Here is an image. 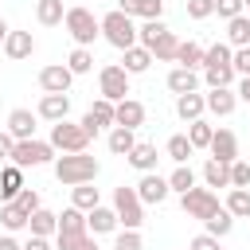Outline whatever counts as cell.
Here are the masks:
<instances>
[{"label": "cell", "mask_w": 250, "mask_h": 250, "mask_svg": "<svg viewBox=\"0 0 250 250\" xmlns=\"http://www.w3.org/2000/svg\"><path fill=\"white\" fill-rule=\"evenodd\" d=\"M156 62H176V51H180V39L168 31L164 20H145L141 23V39H137Z\"/></svg>", "instance_id": "obj_1"}, {"label": "cell", "mask_w": 250, "mask_h": 250, "mask_svg": "<svg viewBox=\"0 0 250 250\" xmlns=\"http://www.w3.org/2000/svg\"><path fill=\"white\" fill-rule=\"evenodd\" d=\"M98 172H102V164H98L90 152H62V156L55 160V176H59V184H66V188L94 184Z\"/></svg>", "instance_id": "obj_2"}, {"label": "cell", "mask_w": 250, "mask_h": 250, "mask_svg": "<svg viewBox=\"0 0 250 250\" xmlns=\"http://www.w3.org/2000/svg\"><path fill=\"white\" fill-rule=\"evenodd\" d=\"M203 82L211 90H223V86L234 82V47L230 43L207 47V55H203Z\"/></svg>", "instance_id": "obj_3"}, {"label": "cell", "mask_w": 250, "mask_h": 250, "mask_svg": "<svg viewBox=\"0 0 250 250\" xmlns=\"http://www.w3.org/2000/svg\"><path fill=\"white\" fill-rule=\"evenodd\" d=\"M102 39H105L109 47H117V51H129V47H137L141 27L133 23V16H125L121 8H113V12L102 16Z\"/></svg>", "instance_id": "obj_4"}, {"label": "cell", "mask_w": 250, "mask_h": 250, "mask_svg": "<svg viewBox=\"0 0 250 250\" xmlns=\"http://www.w3.org/2000/svg\"><path fill=\"white\" fill-rule=\"evenodd\" d=\"M113 211H117V223L125 227V230H141V223H145V203H141V195H137V188H113Z\"/></svg>", "instance_id": "obj_5"}, {"label": "cell", "mask_w": 250, "mask_h": 250, "mask_svg": "<svg viewBox=\"0 0 250 250\" xmlns=\"http://www.w3.org/2000/svg\"><path fill=\"white\" fill-rule=\"evenodd\" d=\"M62 23H66V31H70V39H74L78 47H90V43L102 35V20H94V12L82 8V4H78V8H66V20H62Z\"/></svg>", "instance_id": "obj_6"}, {"label": "cell", "mask_w": 250, "mask_h": 250, "mask_svg": "<svg viewBox=\"0 0 250 250\" xmlns=\"http://www.w3.org/2000/svg\"><path fill=\"white\" fill-rule=\"evenodd\" d=\"M51 148L55 152H86L90 148V133L82 129V121H59L51 125Z\"/></svg>", "instance_id": "obj_7"}, {"label": "cell", "mask_w": 250, "mask_h": 250, "mask_svg": "<svg viewBox=\"0 0 250 250\" xmlns=\"http://www.w3.org/2000/svg\"><path fill=\"white\" fill-rule=\"evenodd\" d=\"M180 207H184V215L188 219H199V223H207L223 203H219V195L211 191V188H191L188 195H180Z\"/></svg>", "instance_id": "obj_8"}, {"label": "cell", "mask_w": 250, "mask_h": 250, "mask_svg": "<svg viewBox=\"0 0 250 250\" xmlns=\"http://www.w3.org/2000/svg\"><path fill=\"white\" fill-rule=\"evenodd\" d=\"M98 90H102V98L105 102H125V94H129V74H125V66H117V62H109V66H102L98 70Z\"/></svg>", "instance_id": "obj_9"}, {"label": "cell", "mask_w": 250, "mask_h": 250, "mask_svg": "<svg viewBox=\"0 0 250 250\" xmlns=\"http://www.w3.org/2000/svg\"><path fill=\"white\" fill-rule=\"evenodd\" d=\"M55 156V148H51V141H16V148H12V164L16 168H39V164H47Z\"/></svg>", "instance_id": "obj_10"}, {"label": "cell", "mask_w": 250, "mask_h": 250, "mask_svg": "<svg viewBox=\"0 0 250 250\" xmlns=\"http://www.w3.org/2000/svg\"><path fill=\"white\" fill-rule=\"evenodd\" d=\"M70 82H74V74H70L66 62H51V66L39 70V90H43V94H66Z\"/></svg>", "instance_id": "obj_11"}, {"label": "cell", "mask_w": 250, "mask_h": 250, "mask_svg": "<svg viewBox=\"0 0 250 250\" xmlns=\"http://www.w3.org/2000/svg\"><path fill=\"white\" fill-rule=\"evenodd\" d=\"M105 125H117V105L113 102H105V98H98L94 105H90V113L82 117V129L94 137L98 129H105Z\"/></svg>", "instance_id": "obj_12"}, {"label": "cell", "mask_w": 250, "mask_h": 250, "mask_svg": "<svg viewBox=\"0 0 250 250\" xmlns=\"http://www.w3.org/2000/svg\"><path fill=\"white\" fill-rule=\"evenodd\" d=\"M168 180L160 176V172H141V180H137V195H141V203H164L168 199Z\"/></svg>", "instance_id": "obj_13"}, {"label": "cell", "mask_w": 250, "mask_h": 250, "mask_svg": "<svg viewBox=\"0 0 250 250\" xmlns=\"http://www.w3.org/2000/svg\"><path fill=\"white\" fill-rule=\"evenodd\" d=\"M35 113H39L43 121H51V125L66 121V113H70V94H43L39 105H35Z\"/></svg>", "instance_id": "obj_14"}, {"label": "cell", "mask_w": 250, "mask_h": 250, "mask_svg": "<svg viewBox=\"0 0 250 250\" xmlns=\"http://www.w3.org/2000/svg\"><path fill=\"white\" fill-rule=\"evenodd\" d=\"M211 160H223V164L238 160V137L230 129H215V137H211Z\"/></svg>", "instance_id": "obj_15"}, {"label": "cell", "mask_w": 250, "mask_h": 250, "mask_svg": "<svg viewBox=\"0 0 250 250\" xmlns=\"http://www.w3.org/2000/svg\"><path fill=\"white\" fill-rule=\"evenodd\" d=\"M117 8L133 20H160L164 16V0H117Z\"/></svg>", "instance_id": "obj_16"}, {"label": "cell", "mask_w": 250, "mask_h": 250, "mask_svg": "<svg viewBox=\"0 0 250 250\" xmlns=\"http://www.w3.org/2000/svg\"><path fill=\"white\" fill-rule=\"evenodd\" d=\"M35 117H39V113H31V109H12V113H8V133H12L16 141H31V137H35Z\"/></svg>", "instance_id": "obj_17"}, {"label": "cell", "mask_w": 250, "mask_h": 250, "mask_svg": "<svg viewBox=\"0 0 250 250\" xmlns=\"http://www.w3.org/2000/svg\"><path fill=\"white\" fill-rule=\"evenodd\" d=\"M234 105H238V90H230V86H223V90H211V94H207V109H211L215 117H230V113H234Z\"/></svg>", "instance_id": "obj_18"}, {"label": "cell", "mask_w": 250, "mask_h": 250, "mask_svg": "<svg viewBox=\"0 0 250 250\" xmlns=\"http://www.w3.org/2000/svg\"><path fill=\"white\" fill-rule=\"evenodd\" d=\"M203 109H207V94H199V90H195V94H180V98H176V113H180L188 125H191V121H199V117H203Z\"/></svg>", "instance_id": "obj_19"}, {"label": "cell", "mask_w": 250, "mask_h": 250, "mask_svg": "<svg viewBox=\"0 0 250 250\" xmlns=\"http://www.w3.org/2000/svg\"><path fill=\"white\" fill-rule=\"evenodd\" d=\"M86 230H90V234H109V230H117V211H113V207H94V211H86Z\"/></svg>", "instance_id": "obj_20"}, {"label": "cell", "mask_w": 250, "mask_h": 250, "mask_svg": "<svg viewBox=\"0 0 250 250\" xmlns=\"http://www.w3.org/2000/svg\"><path fill=\"white\" fill-rule=\"evenodd\" d=\"M35 51V39H31V31H8V39H4V55L8 59H27Z\"/></svg>", "instance_id": "obj_21"}, {"label": "cell", "mask_w": 250, "mask_h": 250, "mask_svg": "<svg viewBox=\"0 0 250 250\" xmlns=\"http://www.w3.org/2000/svg\"><path fill=\"white\" fill-rule=\"evenodd\" d=\"M168 90L180 98V94H195L199 90V74L195 70H188V66H176L172 74H168Z\"/></svg>", "instance_id": "obj_22"}, {"label": "cell", "mask_w": 250, "mask_h": 250, "mask_svg": "<svg viewBox=\"0 0 250 250\" xmlns=\"http://www.w3.org/2000/svg\"><path fill=\"white\" fill-rule=\"evenodd\" d=\"M117 125H121V129H137V125H145V105H141L137 98L117 102Z\"/></svg>", "instance_id": "obj_23"}, {"label": "cell", "mask_w": 250, "mask_h": 250, "mask_svg": "<svg viewBox=\"0 0 250 250\" xmlns=\"http://www.w3.org/2000/svg\"><path fill=\"white\" fill-rule=\"evenodd\" d=\"M20 191H23V168L8 164V168L0 172V199H4V203H12Z\"/></svg>", "instance_id": "obj_24"}, {"label": "cell", "mask_w": 250, "mask_h": 250, "mask_svg": "<svg viewBox=\"0 0 250 250\" xmlns=\"http://www.w3.org/2000/svg\"><path fill=\"white\" fill-rule=\"evenodd\" d=\"M35 20H39L43 27H59V23L66 20L62 0H35Z\"/></svg>", "instance_id": "obj_25"}, {"label": "cell", "mask_w": 250, "mask_h": 250, "mask_svg": "<svg viewBox=\"0 0 250 250\" xmlns=\"http://www.w3.org/2000/svg\"><path fill=\"white\" fill-rule=\"evenodd\" d=\"M109 152L113 156H129L133 148H137V129H121V125H113V133H109Z\"/></svg>", "instance_id": "obj_26"}, {"label": "cell", "mask_w": 250, "mask_h": 250, "mask_svg": "<svg viewBox=\"0 0 250 250\" xmlns=\"http://www.w3.org/2000/svg\"><path fill=\"white\" fill-rule=\"evenodd\" d=\"M137 172H156V145H148V141H137V148L125 156Z\"/></svg>", "instance_id": "obj_27"}, {"label": "cell", "mask_w": 250, "mask_h": 250, "mask_svg": "<svg viewBox=\"0 0 250 250\" xmlns=\"http://www.w3.org/2000/svg\"><path fill=\"white\" fill-rule=\"evenodd\" d=\"M27 230H31V234H39V238H51V234H59V215L39 207V211L27 219Z\"/></svg>", "instance_id": "obj_28"}, {"label": "cell", "mask_w": 250, "mask_h": 250, "mask_svg": "<svg viewBox=\"0 0 250 250\" xmlns=\"http://www.w3.org/2000/svg\"><path fill=\"white\" fill-rule=\"evenodd\" d=\"M125 59H121V66H125V74H145L148 66H152V55L137 43V47H129V51H121Z\"/></svg>", "instance_id": "obj_29"}, {"label": "cell", "mask_w": 250, "mask_h": 250, "mask_svg": "<svg viewBox=\"0 0 250 250\" xmlns=\"http://www.w3.org/2000/svg\"><path fill=\"white\" fill-rule=\"evenodd\" d=\"M70 207H78V211H94V207H102L98 188H94V184H78V188H70Z\"/></svg>", "instance_id": "obj_30"}, {"label": "cell", "mask_w": 250, "mask_h": 250, "mask_svg": "<svg viewBox=\"0 0 250 250\" xmlns=\"http://www.w3.org/2000/svg\"><path fill=\"white\" fill-rule=\"evenodd\" d=\"M227 43H230L234 51H238V47H250V16H246V12L227 23Z\"/></svg>", "instance_id": "obj_31"}, {"label": "cell", "mask_w": 250, "mask_h": 250, "mask_svg": "<svg viewBox=\"0 0 250 250\" xmlns=\"http://www.w3.org/2000/svg\"><path fill=\"white\" fill-rule=\"evenodd\" d=\"M203 180H207V188H230V164L207 156V164H203Z\"/></svg>", "instance_id": "obj_32"}, {"label": "cell", "mask_w": 250, "mask_h": 250, "mask_svg": "<svg viewBox=\"0 0 250 250\" xmlns=\"http://www.w3.org/2000/svg\"><path fill=\"white\" fill-rule=\"evenodd\" d=\"M59 234H90V230H86V211L66 207V211L59 215Z\"/></svg>", "instance_id": "obj_33"}, {"label": "cell", "mask_w": 250, "mask_h": 250, "mask_svg": "<svg viewBox=\"0 0 250 250\" xmlns=\"http://www.w3.org/2000/svg\"><path fill=\"white\" fill-rule=\"evenodd\" d=\"M203 55H207V47H199L195 39H188V43H180L176 62H180V66H188V70H195V66H203Z\"/></svg>", "instance_id": "obj_34"}, {"label": "cell", "mask_w": 250, "mask_h": 250, "mask_svg": "<svg viewBox=\"0 0 250 250\" xmlns=\"http://www.w3.org/2000/svg\"><path fill=\"white\" fill-rule=\"evenodd\" d=\"M234 219H250V188H230L227 203H223Z\"/></svg>", "instance_id": "obj_35"}, {"label": "cell", "mask_w": 250, "mask_h": 250, "mask_svg": "<svg viewBox=\"0 0 250 250\" xmlns=\"http://www.w3.org/2000/svg\"><path fill=\"white\" fill-rule=\"evenodd\" d=\"M27 219H31V215H27V211H20L16 203H4V207H0V227H4L8 234H12V230H23V227H27Z\"/></svg>", "instance_id": "obj_36"}, {"label": "cell", "mask_w": 250, "mask_h": 250, "mask_svg": "<svg viewBox=\"0 0 250 250\" xmlns=\"http://www.w3.org/2000/svg\"><path fill=\"white\" fill-rule=\"evenodd\" d=\"M66 66H70V74H90L94 70V51L90 47H74L66 55Z\"/></svg>", "instance_id": "obj_37"}, {"label": "cell", "mask_w": 250, "mask_h": 250, "mask_svg": "<svg viewBox=\"0 0 250 250\" xmlns=\"http://www.w3.org/2000/svg\"><path fill=\"white\" fill-rule=\"evenodd\" d=\"M203 227H207V234H215V238H227V234H230V227H234V215H230L227 207H219V211H215V215H211Z\"/></svg>", "instance_id": "obj_38"}, {"label": "cell", "mask_w": 250, "mask_h": 250, "mask_svg": "<svg viewBox=\"0 0 250 250\" xmlns=\"http://www.w3.org/2000/svg\"><path fill=\"white\" fill-rule=\"evenodd\" d=\"M211 137H215V129H211L203 117L188 125V141H191V148H211Z\"/></svg>", "instance_id": "obj_39"}, {"label": "cell", "mask_w": 250, "mask_h": 250, "mask_svg": "<svg viewBox=\"0 0 250 250\" xmlns=\"http://www.w3.org/2000/svg\"><path fill=\"white\" fill-rule=\"evenodd\" d=\"M168 188H172V191H180V195H188V191L195 188V172H191L188 164H176V172L168 176Z\"/></svg>", "instance_id": "obj_40"}, {"label": "cell", "mask_w": 250, "mask_h": 250, "mask_svg": "<svg viewBox=\"0 0 250 250\" xmlns=\"http://www.w3.org/2000/svg\"><path fill=\"white\" fill-rule=\"evenodd\" d=\"M55 250H98L90 234H55Z\"/></svg>", "instance_id": "obj_41"}, {"label": "cell", "mask_w": 250, "mask_h": 250, "mask_svg": "<svg viewBox=\"0 0 250 250\" xmlns=\"http://www.w3.org/2000/svg\"><path fill=\"white\" fill-rule=\"evenodd\" d=\"M195 148H191V141H188V133H176V137H168V156L176 160V164H188V156H191Z\"/></svg>", "instance_id": "obj_42"}, {"label": "cell", "mask_w": 250, "mask_h": 250, "mask_svg": "<svg viewBox=\"0 0 250 250\" xmlns=\"http://www.w3.org/2000/svg\"><path fill=\"white\" fill-rule=\"evenodd\" d=\"M12 203H16L20 211H27V215H35V211L43 207V203H39V191H35V188H23V191H20V195H16Z\"/></svg>", "instance_id": "obj_43"}, {"label": "cell", "mask_w": 250, "mask_h": 250, "mask_svg": "<svg viewBox=\"0 0 250 250\" xmlns=\"http://www.w3.org/2000/svg\"><path fill=\"white\" fill-rule=\"evenodd\" d=\"M230 188H250V164L246 160H234L230 164Z\"/></svg>", "instance_id": "obj_44"}, {"label": "cell", "mask_w": 250, "mask_h": 250, "mask_svg": "<svg viewBox=\"0 0 250 250\" xmlns=\"http://www.w3.org/2000/svg\"><path fill=\"white\" fill-rule=\"evenodd\" d=\"M188 16H191V20H207V16H215V0H188Z\"/></svg>", "instance_id": "obj_45"}, {"label": "cell", "mask_w": 250, "mask_h": 250, "mask_svg": "<svg viewBox=\"0 0 250 250\" xmlns=\"http://www.w3.org/2000/svg\"><path fill=\"white\" fill-rule=\"evenodd\" d=\"M242 8H246L242 0H215V12H219V16L227 20V23H230L234 16H242Z\"/></svg>", "instance_id": "obj_46"}, {"label": "cell", "mask_w": 250, "mask_h": 250, "mask_svg": "<svg viewBox=\"0 0 250 250\" xmlns=\"http://www.w3.org/2000/svg\"><path fill=\"white\" fill-rule=\"evenodd\" d=\"M113 250H141V230H121Z\"/></svg>", "instance_id": "obj_47"}, {"label": "cell", "mask_w": 250, "mask_h": 250, "mask_svg": "<svg viewBox=\"0 0 250 250\" xmlns=\"http://www.w3.org/2000/svg\"><path fill=\"white\" fill-rule=\"evenodd\" d=\"M234 74L250 78V47H238V51H234Z\"/></svg>", "instance_id": "obj_48"}, {"label": "cell", "mask_w": 250, "mask_h": 250, "mask_svg": "<svg viewBox=\"0 0 250 250\" xmlns=\"http://www.w3.org/2000/svg\"><path fill=\"white\" fill-rule=\"evenodd\" d=\"M188 250H219V238H215V234H207V230H203V234H195V238H191V242H188Z\"/></svg>", "instance_id": "obj_49"}, {"label": "cell", "mask_w": 250, "mask_h": 250, "mask_svg": "<svg viewBox=\"0 0 250 250\" xmlns=\"http://www.w3.org/2000/svg\"><path fill=\"white\" fill-rule=\"evenodd\" d=\"M12 148H16V137L4 129V133H0V160H12Z\"/></svg>", "instance_id": "obj_50"}, {"label": "cell", "mask_w": 250, "mask_h": 250, "mask_svg": "<svg viewBox=\"0 0 250 250\" xmlns=\"http://www.w3.org/2000/svg\"><path fill=\"white\" fill-rule=\"evenodd\" d=\"M23 250H55V246H51L47 238H39V234H31V238L23 242Z\"/></svg>", "instance_id": "obj_51"}, {"label": "cell", "mask_w": 250, "mask_h": 250, "mask_svg": "<svg viewBox=\"0 0 250 250\" xmlns=\"http://www.w3.org/2000/svg\"><path fill=\"white\" fill-rule=\"evenodd\" d=\"M0 250H23V246H20L12 234H0Z\"/></svg>", "instance_id": "obj_52"}, {"label": "cell", "mask_w": 250, "mask_h": 250, "mask_svg": "<svg viewBox=\"0 0 250 250\" xmlns=\"http://www.w3.org/2000/svg\"><path fill=\"white\" fill-rule=\"evenodd\" d=\"M238 98L250 105V78H242V82H238Z\"/></svg>", "instance_id": "obj_53"}, {"label": "cell", "mask_w": 250, "mask_h": 250, "mask_svg": "<svg viewBox=\"0 0 250 250\" xmlns=\"http://www.w3.org/2000/svg\"><path fill=\"white\" fill-rule=\"evenodd\" d=\"M8 31H12V27H8L4 20H0V51H4V39H8Z\"/></svg>", "instance_id": "obj_54"}, {"label": "cell", "mask_w": 250, "mask_h": 250, "mask_svg": "<svg viewBox=\"0 0 250 250\" xmlns=\"http://www.w3.org/2000/svg\"><path fill=\"white\" fill-rule=\"evenodd\" d=\"M242 4H246V8H250V0H242Z\"/></svg>", "instance_id": "obj_55"}]
</instances>
